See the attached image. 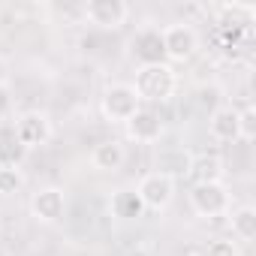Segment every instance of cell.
I'll use <instances>...</instances> for the list:
<instances>
[{
    "mask_svg": "<svg viewBox=\"0 0 256 256\" xmlns=\"http://www.w3.org/2000/svg\"><path fill=\"white\" fill-rule=\"evenodd\" d=\"M133 90L139 94L142 102H166L172 100L178 88V72L172 64H154V66H139L136 78L130 82Z\"/></svg>",
    "mask_w": 256,
    "mask_h": 256,
    "instance_id": "1",
    "label": "cell"
},
{
    "mask_svg": "<svg viewBox=\"0 0 256 256\" xmlns=\"http://www.w3.org/2000/svg\"><path fill=\"white\" fill-rule=\"evenodd\" d=\"M139 108H142V100H139V94L133 90L130 82H114L100 96V112L108 124H126Z\"/></svg>",
    "mask_w": 256,
    "mask_h": 256,
    "instance_id": "2",
    "label": "cell"
},
{
    "mask_svg": "<svg viewBox=\"0 0 256 256\" xmlns=\"http://www.w3.org/2000/svg\"><path fill=\"white\" fill-rule=\"evenodd\" d=\"M160 36H163L166 60H172V64H184L199 52V34L187 22H175V24L160 28Z\"/></svg>",
    "mask_w": 256,
    "mask_h": 256,
    "instance_id": "3",
    "label": "cell"
},
{
    "mask_svg": "<svg viewBox=\"0 0 256 256\" xmlns=\"http://www.w3.org/2000/svg\"><path fill=\"white\" fill-rule=\"evenodd\" d=\"M190 208L199 217H223L232 211V196L223 181L214 184H193L190 190Z\"/></svg>",
    "mask_w": 256,
    "mask_h": 256,
    "instance_id": "4",
    "label": "cell"
},
{
    "mask_svg": "<svg viewBox=\"0 0 256 256\" xmlns=\"http://www.w3.org/2000/svg\"><path fill=\"white\" fill-rule=\"evenodd\" d=\"M145 211H166L175 199V178L169 172H148L136 187Z\"/></svg>",
    "mask_w": 256,
    "mask_h": 256,
    "instance_id": "5",
    "label": "cell"
},
{
    "mask_svg": "<svg viewBox=\"0 0 256 256\" xmlns=\"http://www.w3.org/2000/svg\"><path fill=\"white\" fill-rule=\"evenodd\" d=\"M82 16L94 28L118 30V28L126 24V18H130V6H126L124 0H88V4L82 6Z\"/></svg>",
    "mask_w": 256,
    "mask_h": 256,
    "instance_id": "6",
    "label": "cell"
},
{
    "mask_svg": "<svg viewBox=\"0 0 256 256\" xmlns=\"http://www.w3.org/2000/svg\"><path fill=\"white\" fill-rule=\"evenodd\" d=\"M52 133H54L52 120L40 108H30V112L16 118V142L22 148H40V145H46L52 139Z\"/></svg>",
    "mask_w": 256,
    "mask_h": 256,
    "instance_id": "7",
    "label": "cell"
},
{
    "mask_svg": "<svg viewBox=\"0 0 256 256\" xmlns=\"http://www.w3.org/2000/svg\"><path fill=\"white\" fill-rule=\"evenodd\" d=\"M30 214H34V220H40L46 226L60 223L66 214V193L60 187H40L30 196Z\"/></svg>",
    "mask_w": 256,
    "mask_h": 256,
    "instance_id": "8",
    "label": "cell"
},
{
    "mask_svg": "<svg viewBox=\"0 0 256 256\" xmlns=\"http://www.w3.org/2000/svg\"><path fill=\"white\" fill-rule=\"evenodd\" d=\"M130 54L136 58L139 66L166 64V52H163L160 28H142V30H136V36L130 40Z\"/></svg>",
    "mask_w": 256,
    "mask_h": 256,
    "instance_id": "9",
    "label": "cell"
},
{
    "mask_svg": "<svg viewBox=\"0 0 256 256\" xmlns=\"http://www.w3.org/2000/svg\"><path fill=\"white\" fill-rule=\"evenodd\" d=\"M124 126H126V136H130L133 142H139V145L160 142V136H163V118L154 108H148V106H142Z\"/></svg>",
    "mask_w": 256,
    "mask_h": 256,
    "instance_id": "10",
    "label": "cell"
},
{
    "mask_svg": "<svg viewBox=\"0 0 256 256\" xmlns=\"http://www.w3.org/2000/svg\"><path fill=\"white\" fill-rule=\"evenodd\" d=\"M208 133L217 142H238V108L217 106L208 118Z\"/></svg>",
    "mask_w": 256,
    "mask_h": 256,
    "instance_id": "11",
    "label": "cell"
},
{
    "mask_svg": "<svg viewBox=\"0 0 256 256\" xmlns=\"http://www.w3.org/2000/svg\"><path fill=\"white\" fill-rule=\"evenodd\" d=\"M217 16H220V28L223 30L241 34V30H247L253 24L256 6H250V4H223V6H217Z\"/></svg>",
    "mask_w": 256,
    "mask_h": 256,
    "instance_id": "12",
    "label": "cell"
},
{
    "mask_svg": "<svg viewBox=\"0 0 256 256\" xmlns=\"http://www.w3.org/2000/svg\"><path fill=\"white\" fill-rule=\"evenodd\" d=\"M124 160H126V148L118 139H106L90 151V163L100 172H118L124 166Z\"/></svg>",
    "mask_w": 256,
    "mask_h": 256,
    "instance_id": "13",
    "label": "cell"
},
{
    "mask_svg": "<svg viewBox=\"0 0 256 256\" xmlns=\"http://www.w3.org/2000/svg\"><path fill=\"white\" fill-rule=\"evenodd\" d=\"M108 211L118 220H139L145 214V205H142L136 190H114L108 199Z\"/></svg>",
    "mask_w": 256,
    "mask_h": 256,
    "instance_id": "14",
    "label": "cell"
},
{
    "mask_svg": "<svg viewBox=\"0 0 256 256\" xmlns=\"http://www.w3.org/2000/svg\"><path fill=\"white\" fill-rule=\"evenodd\" d=\"M190 175L196 184H214V181H223L226 169H223V160L217 154H199L190 163Z\"/></svg>",
    "mask_w": 256,
    "mask_h": 256,
    "instance_id": "15",
    "label": "cell"
},
{
    "mask_svg": "<svg viewBox=\"0 0 256 256\" xmlns=\"http://www.w3.org/2000/svg\"><path fill=\"white\" fill-rule=\"evenodd\" d=\"M229 226H232V235L238 241H253L256 238V208L253 205H241L229 214Z\"/></svg>",
    "mask_w": 256,
    "mask_h": 256,
    "instance_id": "16",
    "label": "cell"
},
{
    "mask_svg": "<svg viewBox=\"0 0 256 256\" xmlns=\"http://www.w3.org/2000/svg\"><path fill=\"white\" fill-rule=\"evenodd\" d=\"M24 172L18 169V163H0V196H12L24 187Z\"/></svg>",
    "mask_w": 256,
    "mask_h": 256,
    "instance_id": "17",
    "label": "cell"
},
{
    "mask_svg": "<svg viewBox=\"0 0 256 256\" xmlns=\"http://www.w3.org/2000/svg\"><path fill=\"white\" fill-rule=\"evenodd\" d=\"M253 136H256V108L244 106L238 112V139L241 142H253Z\"/></svg>",
    "mask_w": 256,
    "mask_h": 256,
    "instance_id": "18",
    "label": "cell"
},
{
    "mask_svg": "<svg viewBox=\"0 0 256 256\" xmlns=\"http://www.w3.org/2000/svg\"><path fill=\"white\" fill-rule=\"evenodd\" d=\"M205 256H241L238 253V244L232 238H214L205 250Z\"/></svg>",
    "mask_w": 256,
    "mask_h": 256,
    "instance_id": "19",
    "label": "cell"
},
{
    "mask_svg": "<svg viewBox=\"0 0 256 256\" xmlns=\"http://www.w3.org/2000/svg\"><path fill=\"white\" fill-rule=\"evenodd\" d=\"M12 106H16V96H12V88L6 82H0V120L12 114Z\"/></svg>",
    "mask_w": 256,
    "mask_h": 256,
    "instance_id": "20",
    "label": "cell"
},
{
    "mask_svg": "<svg viewBox=\"0 0 256 256\" xmlns=\"http://www.w3.org/2000/svg\"><path fill=\"white\" fill-rule=\"evenodd\" d=\"M126 256H145V250H133V253H126Z\"/></svg>",
    "mask_w": 256,
    "mask_h": 256,
    "instance_id": "21",
    "label": "cell"
},
{
    "mask_svg": "<svg viewBox=\"0 0 256 256\" xmlns=\"http://www.w3.org/2000/svg\"><path fill=\"white\" fill-rule=\"evenodd\" d=\"M0 238H4V220H0Z\"/></svg>",
    "mask_w": 256,
    "mask_h": 256,
    "instance_id": "22",
    "label": "cell"
},
{
    "mask_svg": "<svg viewBox=\"0 0 256 256\" xmlns=\"http://www.w3.org/2000/svg\"><path fill=\"white\" fill-rule=\"evenodd\" d=\"M190 256H196V253H190Z\"/></svg>",
    "mask_w": 256,
    "mask_h": 256,
    "instance_id": "23",
    "label": "cell"
}]
</instances>
